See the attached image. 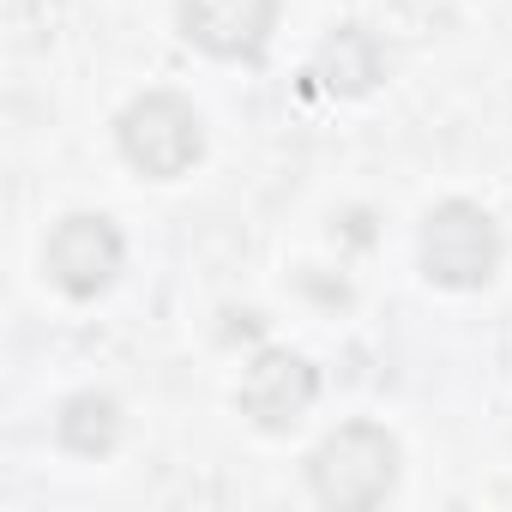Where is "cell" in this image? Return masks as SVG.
<instances>
[{
  "mask_svg": "<svg viewBox=\"0 0 512 512\" xmlns=\"http://www.w3.org/2000/svg\"><path fill=\"white\" fill-rule=\"evenodd\" d=\"M181 37L217 61H253L272 43L278 0H175Z\"/></svg>",
  "mask_w": 512,
  "mask_h": 512,
  "instance_id": "8992f818",
  "label": "cell"
},
{
  "mask_svg": "<svg viewBox=\"0 0 512 512\" xmlns=\"http://www.w3.org/2000/svg\"><path fill=\"white\" fill-rule=\"evenodd\" d=\"M398 482V440L380 422H344L338 434H326L308 458V488L320 506L338 512H362L380 506Z\"/></svg>",
  "mask_w": 512,
  "mask_h": 512,
  "instance_id": "6da1fadb",
  "label": "cell"
},
{
  "mask_svg": "<svg viewBox=\"0 0 512 512\" xmlns=\"http://www.w3.org/2000/svg\"><path fill=\"white\" fill-rule=\"evenodd\" d=\"M308 79H320V91H332V97H362V91H374L386 79V49H380V37L368 25H338L320 43Z\"/></svg>",
  "mask_w": 512,
  "mask_h": 512,
  "instance_id": "52a82bcc",
  "label": "cell"
},
{
  "mask_svg": "<svg viewBox=\"0 0 512 512\" xmlns=\"http://www.w3.org/2000/svg\"><path fill=\"white\" fill-rule=\"evenodd\" d=\"M314 398H320V374L296 350H260L241 374V392H235L241 416L260 434H290L314 410Z\"/></svg>",
  "mask_w": 512,
  "mask_h": 512,
  "instance_id": "5b68a950",
  "label": "cell"
},
{
  "mask_svg": "<svg viewBox=\"0 0 512 512\" xmlns=\"http://www.w3.org/2000/svg\"><path fill=\"white\" fill-rule=\"evenodd\" d=\"M115 139H121V157L151 175V181H181L199 157H205V121L187 97L175 91H145L121 109L115 121Z\"/></svg>",
  "mask_w": 512,
  "mask_h": 512,
  "instance_id": "7a4b0ae2",
  "label": "cell"
},
{
  "mask_svg": "<svg viewBox=\"0 0 512 512\" xmlns=\"http://www.w3.org/2000/svg\"><path fill=\"white\" fill-rule=\"evenodd\" d=\"M416 260H422V278L440 290H482L500 272V229L482 205L446 199L422 217Z\"/></svg>",
  "mask_w": 512,
  "mask_h": 512,
  "instance_id": "3957f363",
  "label": "cell"
},
{
  "mask_svg": "<svg viewBox=\"0 0 512 512\" xmlns=\"http://www.w3.org/2000/svg\"><path fill=\"white\" fill-rule=\"evenodd\" d=\"M55 434H61L67 452H79V458H103V452H115V440H121V404H115L109 392H79V398L61 404Z\"/></svg>",
  "mask_w": 512,
  "mask_h": 512,
  "instance_id": "ba28073f",
  "label": "cell"
},
{
  "mask_svg": "<svg viewBox=\"0 0 512 512\" xmlns=\"http://www.w3.org/2000/svg\"><path fill=\"white\" fill-rule=\"evenodd\" d=\"M121 260H127V241H121V229H115L103 211H73V217H61V223L49 229V247H43L49 284H55L61 296H73V302L103 296V290L115 284Z\"/></svg>",
  "mask_w": 512,
  "mask_h": 512,
  "instance_id": "277c9868",
  "label": "cell"
}]
</instances>
